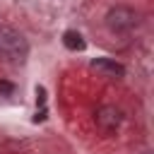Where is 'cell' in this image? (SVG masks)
I'll return each instance as SVG.
<instances>
[{"instance_id":"cell-1","label":"cell","mask_w":154,"mask_h":154,"mask_svg":"<svg viewBox=\"0 0 154 154\" xmlns=\"http://www.w3.org/2000/svg\"><path fill=\"white\" fill-rule=\"evenodd\" d=\"M29 46L24 41V36L19 31H14L7 24H0V55H5L7 60H24Z\"/></svg>"},{"instance_id":"cell-2","label":"cell","mask_w":154,"mask_h":154,"mask_svg":"<svg viewBox=\"0 0 154 154\" xmlns=\"http://www.w3.org/2000/svg\"><path fill=\"white\" fill-rule=\"evenodd\" d=\"M140 24V14L132 10V7H113L108 14H106V26L116 34H125V31H132L135 26Z\"/></svg>"},{"instance_id":"cell-3","label":"cell","mask_w":154,"mask_h":154,"mask_svg":"<svg viewBox=\"0 0 154 154\" xmlns=\"http://www.w3.org/2000/svg\"><path fill=\"white\" fill-rule=\"evenodd\" d=\"M94 123L103 135H113L123 123V113L116 106H99L94 111Z\"/></svg>"},{"instance_id":"cell-4","label":"cell","mask_w":154,"mask_h":154,"mask_svg":"<svg viewBox=\"0 0 154 154\" xmlns=\"http://www.w3.org/2000/svg\"><path fill=\"white\" fill-rule=\"evenodd\" d=\"M91 70H96L103 77H123L125 75V67L120 63L111 60V58H96V60H91Z\"/></svg>"},{"instance_id":"cell-5","label":"cell","mask_w":154,"mask_h":154,"mask_svg":"<svg viewBox=\"0 0 154 154\" xmlns=\"http://www.w3.org/2000/svg\"><path fill=\"white\" fill-rule=\"evenodd\" d=\"M63 43H65L67 51H84V46H87L79 31H65L63 34Z\"/></svg>"},{"instance_id":"cell-6","label":"cell","mask_w":154,"mask_h":154,"mask_svg":"<svg viewBox=\"0 0 154 154\" xmlns=\"http://www.w3.org/2000/svg\"><path fill=\"white\" fill-rule=\"evenodd\" d=\"M0 91L10 94V91H12V84H7V82H0Z\"/></svg>"}]
</instances>
